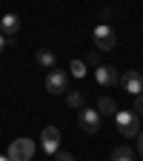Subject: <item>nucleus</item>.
Segmentation results:
<instances>
[{
  "label": "nucleus",
  "mask_w": 143,
  "mask_h": 161,
  "mask_svg": "<svg viewBox=\"0 0 143 161\" xmlns=\"http://www.w3.org/2000/svg\"><path fill=\"white\" fill-rule=\"evenodd\" d=\"M112 161H135V153H132V147H126V144L115 147V150H112Z\"/></svg>",
  "instance_id": "obj_10"
},
{
  "label": "nucleus",
  "mask_w": 143,
  "mask_h": 161,
  "mask_svg": "<svg viewBox=\"0 0 143 161\" xmlns=\"http://www.w3.org/2000/svg\"><path fill=\"white\" fill-rule=\"evenodd\" d=\"M0 161H9V155H0Z\"/></svg>",
  "instance_id": "obj_20"
},
{
  "label": "nucleus",
  "mask_w": 143,
  "mask_h": 161,
  "mask_svg": "<svg viewBox=\"0 0 143 161\" xmlns=\"http://www.w3.org/2000/svg\"><path fill=\"white\" fill-rule=\"evenodd\" d=\"M83 64H86V66H100V55H97V52H89Z\"/></svg>",
  "instance_id": "obj_15"
},
{
  "label": "nucleus",
  "mask_w": 143,
  "mask_h": 161,
  "mask_svg": "<svg viewBox=\"0 0 143 161\" xmlns=\"http://www.w3.org/2000/svg\"><path fill=\"white\" fill-rule=\"evenodd\" d=\"M137 153L143 155V132H137Z\"/></svg>",
  "instance_id": "obj_18"
},
{
  "label": "nucleus",
  "mask_w": 143,
  "mask_h": 161,
  "mask_svg": "<svg viewBox=\"0 0 143 161\" xmlns=\"http://www.w3.org/2000/svg\"><path fill=\"white\" fill-rule=\"evenodd\" d=\"M34 155V141L32 138H14L9 147V161H32Z\"/></svg>",
  "instance_id": "obj_3"
},
{
  "label": "nucleus",
  "mask_w": 143,
  "mask_h": 161,
  "mask_svg": "<svg viewBox=\"0 0 143 161\" xmlns=\"http://www.w3.org/2000/svg\"><path fill=\"white\" fill-rule=\"evenodd\" d=\"M34 58H37V64H40V66H46V69H52V66H54V60H57L52 49H40Z\"/></svg>",
  "instance_id": "obj_11"
},
{
  "label": "nucleus",
  "mask_w": 143,
  "mask_h": 161,
  "mask_svg": "<svg viewBox=\"0 0 143 161\" xmlns=\"http://www.w3.org/2000/svg\"><path fill=\"white\" fill-rule=\"evenodd\" d=\"M115 124H117V132L123 138H137V132H140V115L132 112V109H117L115 112Z\"/></svg>",
  "instance_id": "obj_1"
},
{
  "label": "nucleus",
  "mask_w": 143,
  "mask_h": 161,
  "mask_svg": "<svg viewBox=\"0 0 143 161\" xmlns=\"http://www.w3.org/2000/svg\"><path fill=\"white\" fill-rule=\"evenodd\" d=\"M3 46H6V37H3V35H0V52H3Z\"/></svg>",
  "instance_id": "obj_19"
},
{
  "label": "nucleus",
  "mask_w": 143,
  "mask_h": 161,
  "mask_svg": "<svg viewBox=\"0 0 143 161\" xmlns=\"http://www.w3.org/2000/svg\"><path fill=\"white\" fill-rule=\"evenodd\" d=\"M94 78H97V84H100V86H115L117 80H120L117 69H115V66H106V64H100V66L94 69Z\"/></svg>",
  "instance_id": "obj_8"
},
{
  "label": "nucleus",
  "mask_w": 143,
  "mask_h": 161,
  "mask_svg": "<svg viewBox=\"0 0 143 161\" xmlns=\"http://www.w3.org/2000/svg\"><path fill=\"white\" fill-rule=\"evenodd\" d=\"M92 40H94V46H97L100 52H112L115 43H117V37H115L112 26H106V23H100V26L92 29Z\"/></svg>",
  "instance_id": "obj_2"
},
{
  "label": "nucleus",
  "mask_w": 143,
  "mask_h": 161,
  "mask_svg": "<svg viewBox=\"0 0 143 161\" xmlns=\"http://www.w3.org/2000/svg\"><path fill=\"white\" fill-rule=\"evenodd\" d=\"M66 101H69V107H72V109H83V92H69Z\"/></svg>",
  "instance_id": "obj_13"
},
{
  "label": "nucleus",
  "mask_w": 143,
  "mask_h": 161,
  "mask_svg": "<svg viewBox=\"0 0 143 161\" xmlns=\"http://www.w3.org/2000/svg\"><path fill=\"white\" fill-rule=\"evenodd\" d=\"M77 124H80V130H83V132L94 135V132L100 130V112H97V109L83 107V109H80V115H77Z\"/></svg>",
  "instance_id": "obj_4"
},
{
  "label": "nucleus",
  "mask_w": 143,
  "mask_h": 161,
  "mask_svg": "<svg viewBox=\"0 0 143 161\" xmlns=\"http://www.w3.org/2000/svg\"><path fill=\"white\" fill-rule=\"evenodd\" d=\"M69 69H72V75H74V78H83V75H86V64H83V60H72Z\"/></svg>",
  "instance_id": "obj_14"
},
{
  "label": "nucleus",
  "mask_w": 143,
  "mask_h": 161,
  "mask_svg": "<svg viewBox=\"0 0 143 161\" xmlns=\"http://www.w3.org/2000/svg\"><path fill=\"white\" fill-rule=\"evenodd\" d=\"M97 112H100V115H115L117 107H115V101H112L109 95H103V98L97 101Z\"/></svg>",
  "instance_id": "obj_12"
},
{
  "label": "nucleus",
  "mask_w": 143,
  "mask_h": 161,
  "mask_svg": "<svg viewBox=\"0 0 143 161\" xmlns=\"http://www.w3.org/2000/svg\"><path fill=\"white\" fill-rule=\"evenodd\" d=\"M132 112L143 115V95H135V109H132Z\"/></svg>",
  "instance_id": "obj_17"
},
{
  "label": "nucleus",
  "mask_w": 143,
  "mask_h": 161,
  "mask_svg": "<svg viewBox=\"0 0 143 161\" xmlns=\"http://www.w3.org/2000/svg\"><path fill=\"white\" fill-rule=\"evenodd\" d=\"M120 84H123V89L135 98V95H143V75L137 69H129L123 78H120Z\"/></svg>",
  "instance_id": "obj_7"
},
{
  "label": "nucleus",
  "mask_w": 143,
  "mask_h": 161,
  "mask_svg": "<svg viewBox=\"0 0 143 161\" xmlns=\"http://www.w3.org/2000/svg\"><path fill=\"white\" fill-rule=\"evenodd\" d=\"M54 161H74V155H72V153H63V150H57V153H54Z\"/></svg>",
  "instance_id": "obj_16"
},
{
  "label": "nucleus",
  "mask_w": 143,
  "mask_h": 161,
  "mask_svg": "<svg viewBox=\"0 0 143 161\" xmlns=\"http://www.w3.org/2000/svg\"><path fill=\"white\" fill-rule=\"evenodd\" d=\"M40 147H43L46 155H54L60 150V130L57 127H46L43 132H40Z\"/></svg>",
  "instance_id": "obj_5"
},
{
  "label": "nucleus",
  "mask_w": 143,
  "mask_h": 161,
  "mask_svg": "<svg viewBox=\"0 0 143 161\" xmlns=\"http://www.w3.org/2000/svg\"><path fill=\"white\" fill-rule=\"evenodd\" d=\"M17 32H20V17H17V14L9 12V14L0 17V35H9V37H12V35H17Z\"/></svg>",
  "instance_id": "obj_9"
},
{
  "label": "nucleus",
  "mask_w": 143,
  "mask_h": 161,
  "mask_svg": "<svg viewBox=\"0 0 143 161\" xmlns=\"http://www.w3.org/2000/svg\"><path fill=\"white\" fill-rule=\"evenodd\" d=\"M66 86H69V75H66V72L52 69V72L46 75V92H52V95H60V92H66Z\"/></svg>",
  "instance_id": "obj_6"
}]
</instances>
